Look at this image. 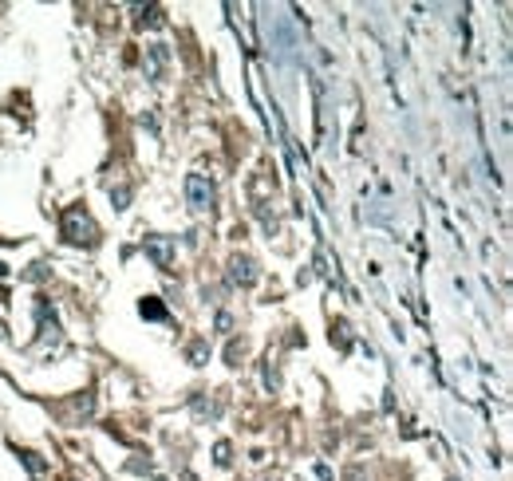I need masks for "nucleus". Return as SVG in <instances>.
Here are the masks:
<instances>
[{
	"instance_id": "f257e3e1",
	"label": "nucleus",
	"mask_w": 513,
	"mask_h": 481,
	"mask_svg": "<svg viewBox=\"0 0 513 481\" xmlns=\"http://www.w3.org/2000/svg\"><path fill=\"white\" fill-rule=\"evenodd\" d=\"M63 237L68 240H75V245H83V240H95V221L87 217L83 210H68L63 213Z\"/></svg>"
},
{
	"instance_id": "7ed1b4c3",
	"label": "nucleus",
	"mask_w": 513,
	"mask_h": 481,
	"mask_svg": "<svg viewBox=\"0 0 513 481\" xmlns=\"http://www.w3.org/2000/svg\"><path fill=\"white\" fill-rule=\"evenodd\" d=\"M146 257L158 269H170L174 264V237H146Z\"/></svg>"
},
{
	"instance_id": "6e6552de",
	"label": "nucleus",
	"mask_w": 513,
	"mask_h": 481,
	"mask_svg": "<svg viewBox=\"0 0 513 481\" xmlns=\"http://www.w3.org/2000/svg\"><path fill=\"white\" fill-rule=\"evenodd\" d=\"M190 359H194V363H198V367H201V359H205V343H201V340H198V343H194V347H190Z\"/></svg>"
},
{
	"instance_id": "0eeeda50",
	"label": "nucleus",
	"mask_w": 513,
	"mask_h": 481,
	"mask_svg": "<svg viewBox=\"0 0 513 481\" xmlns=\"http://www.w3.org/2000/svg\"><path fill=\"white\" fill-rule=\"evenodd\" d=\"M111 201H115V210H127V201H131V190H127V186L111 190Z\"/></svg>"
},
{
	"instance_id": "f03ea898",
	"label": "nucleus",
	"mask_w": 513,
	"mask_h": 481,
	"mask_svg": "<svg viewBox=\"0 0 513 481\" xmlns=\"http://www.w3.org/2000/svg\"><path fill=\"white\" fill-rule=\"evenodd\" d=\"M186 198H190V210L205 213L213 205V181L205 174H190L186 178Z\"/></svg>"
},
{
	"instance_id": "1a4fd4ad",
	"label": "nucleus",
	"mask_w": 513,
	"mask_h": 481,
	"mask_svg": "<svg viewBox=\"0 0 513 481\" xmlns=\"http://www.w3.org/2000/svg\"><path fill=\"white\" fill-rule=\"evenodd\" d=\"M213 454H217V466H229V446H225V442H222V446H217Z\"/></svg>"
},
{
	"instance_id": "39448f33",
	"label": "nucleus",
	"mask_w": 513,
	"mask_h": 481,
	"mask_svg": "<svg viewBox=\"0 0 513 481\" xmlns=\"http://www.w3.org/2000/svg\"><path fill=\"white\" fill-rule=\"evenodd\" d=\"M142 316H151V320H166V308L151 296V300H142Z\"/></svg>"
},
{
	"instance_id": "423d86ee",
	"label": "nucleus",
	"mask_w": 513,
	"mask_h": 481,
	"mask_svg": "<svg viewBox=\"0 0 513 481\" xmlns=\"http://www.w3.org/2000/svg\"><path fill=\"white\" fill-rule=\"evenodd\" d=\"M20 458H24V466H28V470L36 473V477H40V473H48V466H44V461L36 458V454H20Z\"/></svg>"
},
{
	"instance_id": "20e7f679",
	"label": "nucleus",
	"mask_w": 513,
	"mask_h": 481,
	"mask_svg": "<svg viewBox=\"0 0 513 481\" xmlns=\"http://www.w3.org/2000/svg\"><path fill=\"white\" fill-rule=\"evenodd\" d=\"M257 276H261V272H257V261H253V257H233L229 261V281L233 284L249 288V284H257Z\"/></svg>"
}]
</instances>
